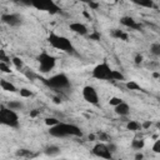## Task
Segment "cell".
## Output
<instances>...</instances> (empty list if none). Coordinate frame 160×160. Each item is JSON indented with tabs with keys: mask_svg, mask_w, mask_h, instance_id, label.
I'll return each instance as SVG.
<instances>
[{
	"mask_svg": "<svg viewBox=\"0 0 160 160\" xmlns=\"http://www.w3.org/2000/svg\"><path fill=\"white\" fill-rule=\"evenodd\" d=\"M49 134L54 138H66V136H81V129L74 124L68 122H58L54 126H50Z\"/></svg>",
	"mask_w": 160,
	"mask_h": 160,
	"instance_id": "6da1fadb",
	"label": "cell"
},
{
	"mask_svg": "<svg viewBox=\"0 0 160 160\" xmlns=\"http://www.w3.org/2000/svg\"><path fill=\"white\" fill-rule=\"evenodd\" d=\"M48 41L54 49H58V50H61V51H65V52H69V54L75 52L72 42L66 36L58 35V34H50L49 38H48Z\"/></svg>",
	"mask_w": 160,
	"mask_h": 160,
	"instance_id": "7a4b0ae2",
	"label": "cell"
},
{
	"mask_svg": "<svg viewBox=\"0 0 160 160\" xmlns=\"http://www.w3.org/2000/svg\"><path fill=\"white\" fill-rule=\"evenodd\" d=\"M0 122L5 126H9V128H18L19 126V116L16 114V110H12L9 106L1 105Z\"/></svg>",
	"mask_w": 160,
	"mask_h": 160,
	"instance_id": "3957f363",
	"label": "cell"
},
{
	"mask_svg": "<svg viewBox=\"0 0 160 160\" xmlns=\"http://www.w3.org/2000/svg\"><path fill=\"white\" fill-rule=\"evenodd\" d=\"M44 82L51 88V89H56V90H62V89H68L70 86V80L69 78L60 72V74H56V75H52L51 78L49 79H44Z\"/></svg>",
	"mask_w": 160,
	"mask_h": 160,
	"instance_id": "277c9868",
	"label": "cell"
},
{
	"mask_svg": "<svg viewBox=\"0 0 160 160\" xmlns=\"http://www.w3.org/2000/svg\"><path fill=\"white\" fill-rule=\"evenodd\" d=\"M111 74H112V69L105 61L98 64L91 71L92 78L99 79V80H111Z\"/></svg>",
	"mask_w": 160,
	"mask_h": 160,
	"instance_id": "5b68a950",
	"label": "cell"
},
{
	"mask_svg": "<svg viewBox=\"0 0 160 160\" xmlns=\"http://www.w3.org/2000/svg\"><path fill=\"white\" fill-rule=\"evenodd\" d=\"M38 61H39V70L41 72H49L50 70L54 69L56 64V59L48 52H41L38 56Z\"/></svg>",
	"mask_w": 160,
	"mask_h": 160,
	"instance_id": "8992f818",
	"label": "cell"
},
{
	"mask_svg": "<svg viewBox=\"0 0 160 160\" xmlns=\"http://www.w3.org/2000/svg\"><path fill=\"white\" fill-rule=\"evenodd\" d=\"M32 8L41 10V11H46L49 14H58L60 12V8L56 5V2L54 0H34L32 1Z\"/></svg>",
	"mask_w": 160,
	"mask_h": 160,
	"instance_id": "52a82bcc",
	"label": "cell"
},
{
	"mask_svg": "<svg viewBox=\"0 0 160 160\" xmlns=\"http://www.w3.org/2000/svg\"><path fill=\"white\" fill-rule=\"evenodd\" d=\"M82 98L85 99L86 102L92 104V105H98L99 104V95L98 91L94 86L91 85H86L82 88Z\"/></svg>",
	"mask_w": 160,
	"mask_h": 160,
	"instance_id": "ba28073f",
	"label": "cell"
},
{
	"mask_svg": "<svg viewBox=\"0 0 160 160\" xmlns=\"http://www.w3.org/2000/svg\"><path fill=\"white\" fill-rule=\"evenodd\" d=\"M92 154L98 158H104V159H111L112 158V152L110 151L109 146L104 142H98L96 145H94Z\"/></svg>",
	"mask_w": 160,
	"mask_h": 160,
	"instance_id": "9c48e42d",
	"label": "cell"
},
{
	"mask_svg": "<svg viewBox=\"0 0 160 160\" xmlns=\"http://www.w3.org/2000/svg\"><path fill=\"white\" fill-rule=\"evenodd\" d=\"M1 21L9 26H19L22 24V18L19 14H2Z\"/></svg>",
	"mask_w": 160,
	"mask_h": 160,
	"instance_id": "30bf717a",
	"label": "cell"
},
{
	"mask_svg": "<svg viewBox=\"0 0 160 160\" xmlns=\"http://www.w3.org/2000/svg\"><path fill=\"white\" fill-rule=\"evenodd\" d=\"M69 28H70L71 31H74V32H76L79 35H86L88 31H89L88 28L84 24H81V22H71L69 25Z\"/></svg>",
	"mask_w": 160,
	"mask_h": 160,
	"instance_id": "8fae6325",
	"label": "cell"
},
{
	"mask_svg": "<svg viewBox=\"0 0 160 160\" xmlns=\"http://www.w3.org/2000/svg\"><path fill=\"white\" fill-rule=\"evenodd\" d=\"M120 22H121L124 26L130 28V29H134V30L140 29V24H138V22H136L132 18H130V16H122V18L120 19Z\"/></svg>",
	"mask_w": 160,
	"mask_h": 160,
	"instance_id": "7c38bea8",
	"label": "cell"
},
{
	"mask_svg": "<svg viewBox=\"0 0 160 160\" xmlns=\"http://www.w3.org/2000/svg\"><path fill=\"white\" fill-rule=\"evenodd\" d=\"M114 111L118 114V115H120V116H128L129 115V112H130V106L126 104V102H120L119 105H116V106H114Z\"/></svg>",
	"mask_w": 160,
	"mask_h": 160,
	"instance_id": "4fadbf2b",
	"label": "cell"
},
{
	"mask_svg": "<svg viewBox=\"0 0 160 160\" xmlns=\"http://www.w3.org/2000/svg\"><path fill=\"white\" fill-rule=\"evenodd\" d=\"M44 152L48 155V156H56L60 154V148L56 146V145H49L45 148Z\"/></svg>",
	"mask_w": 160,
	"mask_h": 160,
	"instance_id": "5bb4252c",
	"label": "cell"
},
{
	"mask_svg": "<svg viewBox=\"0 0 160 160\" xmlns=\"http://www.w3.org/2000/svg\"><path fill=\"white\" fill-rule=\"evenodd\" d=\"M0 86H1L2 90H5V91H10V92H15V91H16V86H15L14 84H11L10 81L5 80V79H2V80L0 81Z\"/></svg>",
	"mask_w": 160,
	"mask_h": 160,
	"instance_id": "9a60e30c",
	"label": "cell"
},
{
	"mask_svg": "<svg viewBox=\"0 0 160 160\" xmlns=\"http://www.w3.org/2000/svg\"><path fill=\"white\" fill-rule=\"evenodd\" d=\"M131 1L139 6H142V8H152L154 6L152 0H131Z\"/></svg>",
	"mask_w": 160,
	"mask_h": 160,
	"instance_id": "2e32d148",
	"label": "cell"
},
{
	"mask_svg": "<svg viewBox=\"0 0 160 160\" xmlns=\"http://www.w3.org/2000/svg\"><path fill=\"white\" fill-rule=\"evenodd\" d=\"M140 128H141V124H139V122L135 121V120H130V121L126 124V129L130 130V131H136V130H139Z\"/></svg>",
	"mask_w": 160,
	"mask_h": 160,
	"instance_id": "e0dca14e",
	"label": "cell"
},
{
	"mask_svg": "<svg viewBox=\"0 0 160 160\" xmlns=\"http://www.w3.org/2000/svg\"><path fill=\"white\" fill-rule=\"evenodd\" d=\"M150 52L154 55V56H158L160 58V42H154L150 45Z\"/></svg>",
	"mask_w": 160,
	"mask_h": 160,
	"instance_id": "ac0fdd59",
	"label": "cell"
},
{
	"mask_svg": "<svg viewBox=\"0 0 160 160\" xmlns=\"http://www.w3.org/2000/svg\"><path fill=\"white\" fill-rule=\"evenodd\" d=\"M111 80H112V81H122V80H125V76H124L120 71H118V70H112Z\"/></svg>",
	"mask_w": 160,
	"mask_h": 160,
	"instance_id": "d6986e66",
	"label": "cell"
},
{
	"mask_svg": "<svg viewBox=\"0 0 160 160\" xmlns=\"http://www.w3.org/2000/svg\"><path fill=\"white\" fill-rule=\"evenodd\" d=\"M8 106L12 110H21L24 108V104L21 101H9L8 102Z\"/></svg>",
	"mask_w": 160,
	"mask_h": 160,
	"instance_id": "ffe728a7",
	"label": "cell"
},
{
	"mask_svg": "<svg viewBox=\"0 0 160 160\" xmlns=\"http://www.w3.org/2000/svg\"><path fill=\"white\" fill-rule=\"evenodd\" d=\"M131 148L134 150H141L144 148V140H138V139L132 140L131 141Z\"/></svg>",
	"mask_w": 160,
	"mask_h": 160,
	"instance_id": "44dd1931",
	"label": "cell"
},
{
	"mask_svg": "<svg viewBox=\"0 0 160 160\" xmlns=\"http://www.w3.org/2000/svg\"><path fill=\"white\" fill-rule=\"evenodd\" d=\"M11 62L14 64V66H15L16 69H22V66H24V62H22V60H21L20 58H18V56H14V58H11Z\"/></svg>",
	"mask_w": 160,
	"mask_h": 160,
	"instance_id": "7402d4cb",
	"label": "cell"
},
{
	"mask_svg": "<svg viewBox=\"0 0 160 160\" xmlns=\"http://www.w3.org/2000/svg\"><path fill=\"white\" fill-rule=\"evenodd\" d=\"M112 36L119 38V39H121V40H128V34L122 32L121 30H114V31H112Z\"/></svg>",
	"mask_w": 160,
	"mask_h": 160,
	"instance_id": "603a6c76",
	"label": "cell"
},
{
	"mask_svg": "<svg viewBox=\"0 0 160 160\" xmlns=\"http://www.w3.org/2000/svg\"><path fill=\"white\" fill-rule=\"evenodd\" d=\"M126 88L129 89V90H141V88H140V85L139 84H136L135 81H129V82H126Z\"/></svg>",
	"mask_w": 160,
	"mask_h": 160,
	"instance_id": "cb8c5ba5",
	"label": "cell"
},
{
	"mask_svg": "<svg viewBox=\"0 0 160 160\" xmlns=\"http://www.w3.org/2000/svg\"><path fill=\"white\" fill-rule=\"evenodd\" d=\"M0 70H1L2 72H6V74L11 72L10 64H6V62H4V61H0Z\"/></svg>",
	"mask_w": 160,
	"mask_h": 160,
	"instance_id": "d4e9b609",
	"label": "cell"
},
{
	"mask_svg": "<svg viewBox=\"0 0 160 160\" xmlns=\"http://www.w3.org/2000/svg\"><path fill=\"white\" fill-rule=\"evenodd\" d=\"M31 95H32V92L29 89H26V88L20 89V96H22V98H30Z\"/></svg>",
	"mask_w": 160,
	"mask_h": 160,
	"instance_id": "484cf974",
	"label": "cell"
},
{
	"mask_svg": "<svg viewBox=\"0 0 160 160\" xmlns=\"http://www.w3.org/2000/svg\"><path fill=\"white\" fill-rule=\"evenodd\" d=\"M120 102H122V99H120V98H118V96H114V98H111V99L109 100V104L112 105V106H116V105H119Z\"/></svg>",
	"mask_w": 160,
	"mask_h": 160,
	"instance_id": "4316f807",
	"label": "cell"
},
{
	"mask_svg": "<svg viewBox=\"0 0 160 160\" xmlns=\"http://www.w3.org/2000/svg\"><path fill=\"white\" fill-rule=\"evenodd\" d=\"M58 122H59V120L55 119V118H46V119H45V124L49 125V126H54V125H56Z\"/></svg>",
	"mask_w": 160,
	"mask_h": 160,
	"instance_id": "83f0119b",
	"label": "cell"
},
{
	"mask_svg": "<svg viewBox=\"0 0 160 160\" xmlns=\"http://www.w3.org/2000/svg\"><path fill=\"white\" fill-rule=\"evenodd\" d=\"M0 60H1V61H4V62H6V64H10V62H11L10 58H8V56L5 55L4 50H1V51H0Z\"/></svg>",
	"mask_w": 160,
	"mask_h": 160,
	"instance_id": "f1b7e54d",
	"label": "cell"
},
{
	"mask_svg": "<svg viewBox=\"0 0 160 160\" xmlns=\"http://www.w3.org/2000/svg\"><path fill=\"white\" fill-rule=\"evenodd\" d=\"M152 151L156 154H160V140H156L152 145Z\"/></svg>",
	"mask_w": 160,
	"mask_h": 160,
	"instance_id": "f546056e",
	"label": "cell"
},
{
	"mask_svg": "<svg viewBox=\"0 0 160 160\" xmlns=\"http://www.w3.org/2000/svg\"><path fill=\"white\" fill-rule=\"evenodd\" d=\"M32 1L34 0H16V2H19L21 5H25V6H32Z\"/></svg>",
	"mask_w": 160,
	"mask_h": 160,
	"instance_id": "4dcf8cb0",
	"label": "cell"
},
{
	"mask_svg": "<svg viewBox=\"0 0 160 160\" xmlns=\"http://www.w3.org/2000/svg\"><path fill=\"white\" fill-rule=\"evenodd\" d=\"M16 155H19V156H30L29 151L25 150V149H21V150H19V151H16Z\"/></svg>",
	"mask_w": 160,
	"mask_h": 160,
	"instance_id": "1f68e13d",
	"label": "cell"
},
{
	"mask_svg": "<svg viewBox=\"0 0 160 160\" xmlns=\"http://www.w3.org/2000/svg\"><path fill=\"white\" fill-rule=\"evenodd\" d=\"M90 40H99L100 39V34H98V32H92V34H90Z\"/></svg>",
	"mask_w": 160,
	"mask_h": 160,
	"instance_id": "d6a6232c",
	"label": "cell"
},
{
	"mask_svg": "<svg viewBox=\"0 0 160 160\" xmlns=\"http://www.w3.org/2000/svg\"><path fill=\"white\" fill-rule=\"evenodd\" d=\"M151 126V121L150 120H148V121H144L142 124H141V128L142 129H149Z\"/></svg>",
	"mask_w": 160,
	"mask_h": 160,
	"instance_id": "836d02e7",
	"label": "cell"
},
{
	"mask_svg": "<svg viewBox=\"0 0 160 160\" xmlns=\"http://www.w3.org/2000/svg\"><path fill=\"white\" fill-rule=\"evenodd\" d=\"M108 146H109V149H110L111 152H115V151H116V145H115V144L110 142V144H108Z\"/></svg>",
	"mask_w": 160,
	"mask_h": 160,
	"instance_id": "e575fe53",
	"label": "cell"
},
{
	"mask_svg": "<svg viewBox=\"0 0 160 160\" xmlns=\"http://www.w3.org/2000/svg\"><path fill=\"white\" fill-rule=\"evenodd\" d=\"M99 138H100V140H102V141H110L106 134H100V135H99Z\"/></svg>",
	"mask_w": 160,
	"mask_h": 160,
	"instance_id": "d590c367",
	"label": "cell"
},
{
	"mask_svg": "<svg viewBox=\"0 0 160 160\" xmlns=\"http://www.w3.org/2000/svg\"><path fill=\"white\" fill-rule=\"evenodd\" d=\"M142 61V56L141 55H136L135 56V64H140Z\"/></svg>",
	"mask_w": 160,
	"mask_h": 160,
	"instance_id": "8d00e7d4",
	"label": "cell"
},
{
	"mask_svg": "<svg viewBox=\"0 0 160 160\" xmlns=\"http://www.w3.org/2000/svg\"><path fill=\"white\" fill-rule=\"evenodd\" d=\"M38 114H39V111H38V110H34V111L30 112V116H36Z\"/></svg>",
	"mask_w": 160,
	"mask_h": 160,
	"instance_id": "74e56055",
	"label": "cell"
},
{
	"mask_svg": "<svg viewBox=\"0 0 160 160\" xmlns=\"http://www.w3.org/2000/svg\"><path fill=\"white\" fill-rule=\"evenodd\" d=\"M78 1H80V2H85V4H90L92 0H78Z\"/></svg>",
	"mask_w": 160,
	"mask_h": 160,
	"instance_id": "f35d334b",
	"label": "cell"
},
{
	"mask_svg": "<svg viewBox=\"0 0 160 160\" xmlns=\"http://www.w3.org/2000/svg\"><path fill=\"white\" fill-rule=\"evenodd\" d=\"M144 156H142V154H136L135 155V159H142Z\"/></svg>",
	"mask_w": 160,
	"mask_h": 160,
	"instance_id": "ab89813d",
	"label": "cell"
},
{
	"mask_svg": "<svg viewBox=\"0 0 160 160\" xmlns=\"http://www.w3.org/2000/svg\"><path fill=\"white\" fill-rule=\"evenodd\" d=\"M89 139H90V140H94V139H95V135H92V134L89 135Z\"/></svg>",
	"mask_w": 160,
	"mask_h": 160,
	"instance_id": "60d3db41",
	"label": "cell"
},
{
	"mask_svg": "<svg viewBox=\"0 0 160 160\" xmlns=\"http://www.w3.org/2000/svg\"><path fill=\"white\" fill-rule=\"evenodd\" d=\"M158 79H159V81H160V75H159V78H158Z\"/></svg>",
	"mask_w": 160,
	"mask_h": 160,
	"instance_id": "b9f144b4",
	"label": "cell"
}]
</instances>
